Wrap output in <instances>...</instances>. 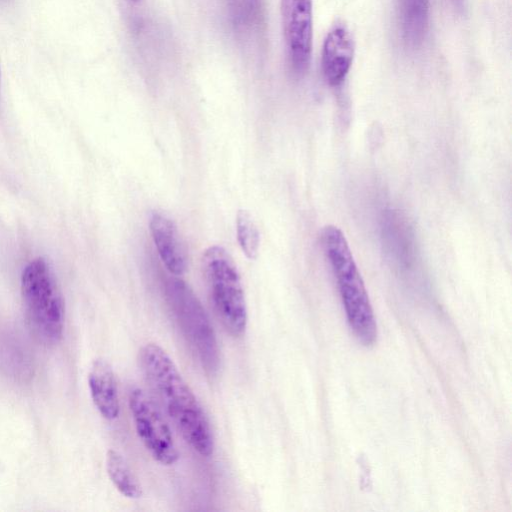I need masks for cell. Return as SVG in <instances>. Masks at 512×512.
I'll return each instance as SVG.
<instances>
[{
    "instance_id": "6da1fadb",
    "label": "cell",
    "mask_w": 512,
    "mask_h": 512,
    "mask_svg": "<svg viewBox=\"0 0 512 512\" xmlns=\"http://www.w3.org/2000/svg\"><path fill=\"white\" fill-rule=\"evenodd\" d=\"M140 364L160 407L184 440L201 456L212 455L214 437L207 416L171 357L158 344L147 343Z\"/></svg>"
},
{
    "instance_id": "7a4b0ae2",
    "label": "cell",
    "mask_w": 512,
    "mask_h": 512,
    "mask_svg": "<svg viewBox=\"0 0 512 512\" xmlns=\"http://www.w3.org/2000/svg\"><path fill=\"white\" fill-rule=\"evenodd\" d=\"M321 243L336 279L347 322L364 346L375 344L377 323L367 290L342 231L333 225L324 227Z\"/></svg>"
},
{
    "instance_id": "3957f363",
    "label": "cell",
    "mask_w": 512,
    "mask_h": 512,
    "mask_svg": "<svg viewBox=\"0 0 512 512\" xmlns=\"http://www.w3.org/2000/svg\"><path fill=\"white\" fill-rule=\"evenodd\" d=\"M21 295L34 334L44 343H57L63 333L65 305L55 274L43 257L25 266Z\"/></svg>"
},
{
    "instance_id": "277c9868",
    "label": "cell",
    "mask_w": 512,
    "mask_h": 512,
    "mask_svg": "<svg viewBox=\"0 0 512 512\" xmlns=\"http://www.w3.org/2000/svg\"><path fill=\"white\" fill-rule=\"evenodd\" d=\"M202 266L214 310L225 330L234 337L247 328L248 314L237 267L221 246H211L203 254Z\"/></svg>"
},
{
    "instance_id": "5b68a950",
    "label": "cell",
    "mask_w": 512,
    "mask_h": 512,
    "mask_svg": "<svg viewBox=\"0 0 512 512\" xmlns=\"http://www.w3.org/2000/svg\"><path fill=\"white\" fill-rule=\"evenodd\" d=\"M167 297L190 348L208 373L219 365V348L213 326L193 291L182 281L167 286Z\"/></svg>"
},
{
    "instance_id": "8992f818",
    "label": "cell",
    "mask_w": 512,
    "mask_h": 512,
    "mask_svg": "<svg viewBox=\"0 0 512 512\" xmlns=\"http://www.w3.org/2000/svg\"><path fill=\"white\" fill-rule=\"evenodd\" d=\"M128 403L136 433L149 454L162 465L175 464L179 451L170 427L153 399L136 387L130 391Z\"/></svg>"
},
{
    "instance_id": "52a82bcc",
    "label": "cell",
    "mask_w": 512,
    "mask_h": 512,
    "mask_svg": "<svg viewBox=\"0 0 512 512\" xmlns=\"http://www.w3.org/2000/svg\"><path fill=\"white\" fill-rule=\"evenodd\" d=\"M289 65L296 76L309 67L312 48V0H280Z\"/></svg>"
},
{
    "instance_id": "ba28073f",
    "label": "cell",
    "mask_w": 512,
    "mask_h": 512,
    "mask_svg": "<svg viewBox=\"0 0 512 512\" xmlns=\"http://www.w3.org/2000/svg\"><path fill=\"white\" fill-rule=\"evenodd\" d=\"M408 219L398 210H387L381 219V237L389 260L401 273L416 264L415 238Z\"/></svg>"
},
{
    "instance_id": "9c48e42d",
    "label": "cell",
    "mask_w": 512,
    "mask_h": 512,
    "mask_svg": "<svg viewBox=\"0 0 512 512\" xmlns=\"http://www.w3.org/2000/svg\"><path fill=\"white\" fill-rule=\"evenodd\" d=\"M354 43L350 32L343 25L334 26L327 34L322 48V72L326 82L340 86L351 68Z\"/></svg>"
},
{
    "instance_id": "30bf717a",
    "label": "cell",
    "mask_w": 512,
    "mask_h": 512,
    "mask_svg": "<svg viewBox=\"0 0 512 512\" xmlns=\"http://www.w3.org/2000/svg\"><path fill=\"white\" fill-rule=\"evenodd\" d=\"M149 229L158 254L174 275L184 274L187 268L186 251L175 223L160 212L150 216Z\"/></svg>"
},
{
    "instance_id": "8fae6325",
    "label": "cell",
    "mask_w": 512,
    "mask_h": 512,
    "mask_svg": "<svg viewBox=\"0 0 512 512\" xmlns=\"http://www.w3.org/2000/svg\"><path fill=\"white\" fill-rule=\"evenodd\" d=\"M91 398L99 413L107 420H115L120 413L117 382L112 366L105 359L93 361L88 372Z\"/></svg>"
},
{
    "instance_id": "7c38bea8",
    "label": "cell",
    "mask_w": 512,
    "mask_h": 512,
    "mask_svg": "<svg viewBox=\"0 0 512 512\" xmlns=\"http://www.w3.org/2000/svg\"><path fill=\"white\" fill-rule=\"evenodd\" d=\"M398 17L402 41L406 47H419L429 25V0H398Z\"/></svg>"
},
{
    "instance_id": "4fadbf2b",
    "label": "cell",
    "mask_w": 512,
    "mask_h": 512,
    "mask_svg": "<svg viewBox=\"0 0 512 512\" xmlns=\"http://www.w3.org/2000/svg\"><path fill=\"white\" fill-rule=\"evenodd\" d=\"M107 474L115 488L125 497L138 499L142 488L121 453L110 449L106 454Z\"/></svg>"
},
{
    "instance_id": "5bb4252c",
    "label": "cell",
    "mask_w": 512,
    "mask_h": 512,
    "mask_svg": "<svg viewBox=\"0 0 512 512\" xmlns=\"http://www.w3.org/2000/svg\"><path fill=\"white\" fill-rule=\"evenodd\" d=\"M236 231L239 245L250 260L256 259L260 237L257 226L247 210H239L236 216Z\"/></svg>"
},
{
    "instance_id": "9a60e30c",
    "label": "cell",
    "mask_w": 512,
    "mask_h": 512,
    "mask_svg": "<svg viewBox=\"0 0 512 512\" xmlns=\"http://www.w3.org/2000/svg\"><path fill=\"white\" fill-rule=\"evenodd\" d=\"M456 3L460 4L462 0H454Z\"/></svg>"
},
{
    "instance_id": "2e32d148",
    "label": "cell",
    "mask_w": 512,
    "mask_h": 512,
    "mask_svg": "<svg viewBox=\"0 0 512 512\" xmlns=\"http://www.w3.org/2000/svg\"><path fill=\"white\" fill-rule=\"evenodd\" d=\"M129 1H137V0H129Z\"/></svg>"
}]
</instances>
